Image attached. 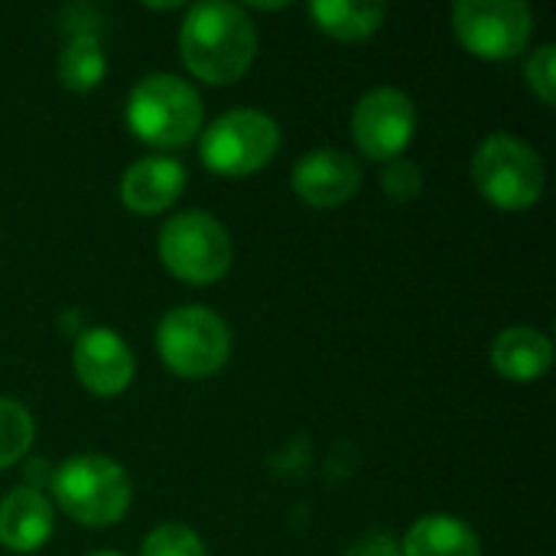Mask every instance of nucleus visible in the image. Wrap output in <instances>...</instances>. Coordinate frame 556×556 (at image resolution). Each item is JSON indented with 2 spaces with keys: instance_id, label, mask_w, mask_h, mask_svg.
I'll use <instances>...</instances> for the list:
<instances>
[{
  "instance_id": "obj_22",
  "label": "nucleus",
  "mask_w": 556,
  "mask_h": 556,
  "mask_svg": "<svg viewBox=\"0 0 556 556\" xmlns=\"http://www.w3.org/2000/svg\"><path fill=\"white\" fill-rule=\"evenodd\" d=\"M349 556H401V551L391 538L378 534V538H365L362 544H355V551Z\"/></svg>"
},
{
  "instance_id": "obj_23",
  "label": "nucleus",
  "mask_w": 556,
  "mask_h": 556,
  "mask_svg": "<svg viewBox=\"0 0 556 556\" xmlns=\"http://www.w3.org/2000/svg\"><path fill=\"white\" fill-rule=\"evenodd\" d=\"M88 556H121V554H108V551H101V554H88Z\"/></svg>"
},
{
  "instance_id": "obj_8",
  "label": "nucleus",
  "mask_w": 556,
  "mask_h": 556,
  "mask_svg": "<svg viewBox=\"0 0 556 556\" xmlns=\"http://www.w3.org/2000/svg\"><path fill=\"white\" fill-rule=\"evenodd\" d=\"M453 29L472 55L502 62L525 52L534 33V13L518 0H459L453 7Z\"/></svg>"
},
{
  "instance_id": "obj_5",
  "label": "nucleus",
  "mask_w": 556,
  "mask_h": 556,
  "mask_svg": "<svg viewBox=\"0 0 556 556\" xmlns=\"http://www.w3.org/2000/svg\"><path fill=\"white\" fill-rule=\"evenodd\" d=\"M156 349L166 368L179 378H212L231 355V332L208 306H179L163 316Z\"/></svg>"
},
{
  "instance_id": "obj_19",
  "label": "nucleus",
  "mask_w": 556,
  "mask_h": 556,
  "mask_svg": "<svg viewBox=\"0 0 556 556\" xmlns=\"http://www.w3.org/2000/svg\"><path fill=\"white\" fill-rule=\"evenodd\" d=\"M140 556H208L202 538L186 525H160L147 534Z\"/></svg>"
},
{
  "instance_id": "obj_10",
  "label": "nucleus",
  "mask_w": 556,
  "mask_h": 556,
  "mask_svg": "<svg viewBox=\"0 0 556 556\" xmlns=\"http://www.w3.org/2000/svg\"><path fill=\"white\" fill-rule=\"evenodd\" d=\"M358 189H362V166L336 147L309 150L293 166V192L313 208H339Z\"/></svg>"
},
{
  "instance_id": "obj_7",
  "label": "nucleus",
  "mask_w": 556,
  "mask_h": 556,
  "mask_svg": "<svg viewBox=\"0 0 556 556\" xmlns=\"http://www.w3.org/2000/svg\"><path fill=\"white\" fill-rule=\"evenodd\" d=\"M160 261L163 267L195 287L215 283L231 267V238L205 212L173 215L160 231Z\"/></svg>"
},
{
  "instance_id": "obj_1",
  "label": "nucleus",
  "mask_w": 556,
  "mask_h": 556,
  "mask_svg": "<svg viewBox=\"0 0 556 556\" xmlns=\"http://www.w3.org/2000/svg\"><path fill=\"white\" fill-rule=\"evenodd\" d=\"M186 68L208 85H235L257 55V33L248 13L225 0L189 7L179 33Z\"/></svg>"
},
{
  "instance_id": "obj_6",
  "label": "nucleus",
  "mask_w": 556,
  "mask_h": 556,
  "mask_svg": "<svg viewBox=\"0 0 556 556\" xmlns=\"http://www.w3.org/2000/svg\"><path fill=\"white\" fill-rule=\"evenodd\" d=\"M280 150V127L270 114L238 108L212 121L202 134L199 156L218 176H251L264 169Z\"/></svg>"
},
{
  "instance_id": "obj_4",
  "label": "nucleus",
  "mask_w": 556,
  "mask_h": 556,
  "mask_svg": "<svg viewBox=\"0 0 556 556\" xmlns=\"http://www.w3.org/2000/svg\"><path fill=\"white\" fill-rule=\"evenodd\" d=\"M472 182L495 208L525 212L544 192V163L525 140L492 134L472 156Z\"/></svg>"
},
{
  "instance_id": "obj_20",
  "label": "nucleus",
  "mask_w": 556,
  "mask_h": 556,
  "mask_svg": "<svg viewBox=\"0 0 556 556\" xmlns=\"http://www.w3.org/2000/svg\"><path fill=\"white\" fill-rule=\"evenodd\" d=\"M381 186H384V192H388L391 199L407 202V199L420 195V189H424V176H420L417 163H410V160L397 156V160H391V163L384 166V173H381Z\"/></svg>"
},
{
  "instance_id": "obj_3",
  "label": "nucleus",
  "mask_w": 556,
  "mask_h": 556,
  "mask_svg": "<svg viewBox=\"0 0 556 556\" xmlns=\"http://www.w3.org/2000/svg\"><path fill=\"white\" fill-rule=\"evenodd\" d=\"M127 127L150 147H186L202 130V98L179 75H147L127 98Z\"/></svg>"
},
{
  "instance_id": "obj_2",
  "label": "nucleus",
  "mask_w": 556,
  "mask_h": 556,
  "mask_svg": "<svg viewBox=\"0 0 556 556\" xmlns=\"http://www.w3.org/2000/svg\"><path fill=\"white\" fill-rule=\"evenodd\" d=\"M52 495L72 521L85 528H108L127 515L134 485L121 463L98 453H85L65 459L55 469Z\"/></svg>"
},
{
  "instance_id": "obj_12",
  "label": "nucleus",
  "mask_w": 556,
  "mask_h": 556,
  "mask_svg": "<svg viewBox=\"0 0 556 556\" xmlns=\"http://www.w3.org/2000/svg\"><path fill=\"white\" fill-rule=\"evenodd\" d=\"M186 186V169L173 156H147L137 160L121 182V199L137 215H160L166 212Z\"/></svg>"
},
{
  "instance_id": "obj_17",
  "label": "nucleus",
  "mask_w": 556,
  "mask_h": 556,
  "mask_svg": "<svg viewBox=\"0 0 556 556\" xmlns=\"http://www.w3.org/2000/svg\"><path fill=\"white\" fill-rule=\"evenodd\" d=\"M104 72H108V59H104V49L98 42L94 33L81 29L68 39V46L62 49L59 55V81L68 88V91H94L101 81H104Z\"/></svg>"
},
{
  "instance_id": "obj_13",
  "label": "nucleus",
  "mask_w": 556,
  "mask_h": 556,
  "mask_svg": "<svg viewBox=\"0 0 556 556\" xmlns=\"http://www.w3.org/2000/svg\"><path fill=\"white\" fill-rule=\"evenodd\" d=\"M52 538V505L39 489H13L0 502V544L13 554H36Z\"/></svg>"
},
{
  "instance_id": "obj_21",
  "label": "nucleus",
  "mask_w": 556,
  "mask_h": 556,
  "mask_svg": "<svg viewBox=\"0 0 556 556\" xmlns=\"http://www.w3.org/2000/svg\"><path fill=\"white\" fill-rule=\"evenodd\" d=\"M556 49L554 46H541L531 62H528V85L531 91L544 101V104H554L556 101Z\"/></svg>"
},
{
  "instance_id": "obj_9",
  "label": "nucleus",
  "mask_w": 556,
  "mask_h": 556,
  "mask_svg": "<svg viewBox=\"0 0 556 556\" xmlns=\"http://www.w3.org/2000/svg\"><path fill=\"white\" fill-rule=\"evenodd\" d=\"M414 130H417V108L397 88H375L355 104L352 134L368 160L378 163L397 160L414 140Z\"/></svg>"
},
{
  "instance_id": "obj_14",
  "label": "nucleus",
  "mask_w": 556,
  "mask_h": 556,
  "mask_svg": "<svg viewBox=\"0 0 556 556\" xmlns=\"http://www.w3.org/2000/svg\"><path fill=\"white\" fill-rule=\"evenodd\" d=\"M554 362V345L541 329L511 326L495 339L492 365L508 381H538Z\"/></svg>"
},
{
  "instance_id": "obj_15",
  "label": "nucleus",
  "mask_w": 556,
  "mask_h": 556,
  "mask_svg": "<svg viewBox=\"0 0 556 556\" xmlns=\"http://www.w3.org/2000/svg\"><path fill=\"white\" fill-rule=\"evenodd\" d=\"M404 556H482V541L463 518L427 515L407 531Z\"/></svg>"
},
{
  "instance_id": "obj_18",
  "label": "nucleus",
  "mask_w": 556,
  "mask_h": 556,
  "mask_svg": "<svg viewBox=\"0 0 556 556\" xmlns=\"http://www.w3.org/2000/svg\"><path fill=\"white\" fill-rule=\"evenodd\" d=\"M33 417L23 404L0 397V469H10L33 446Z\"/></svg>"
},
{
  "instance_id": "obj_11",
  "label": "nucleus",
  "mask_w": 556,
  "mask_h": 556,
  "mask_svg": "<svg viewBox=\"0 0 556 556\" xmlns=\"http://www.w3.org/2000/svg\"><path fill=\"white\" fill-rule=\"evenodd\" d=\"M78 381L98 397H117L134 381V352L114 329H85L75 342Z\"/></svg>"
},
{
  "instance_id": "obj_16",
  "label": "nucleus",
  "mask_w": 556,
  "mask_h": 556,
  "mask_svg": "<svg viewBox=\"0 0 556 556\" xmlns=\"http://www.w3.org/2000/svg\"><path fill=\"white\" fill-rule=\"evenodd\" d=\"M316 26L323 33H329L332 39H342V42H362L368 36H375L388 16V7L384 3H362V0H316L309 7Z\"/></svg>"
}]
</instances>
